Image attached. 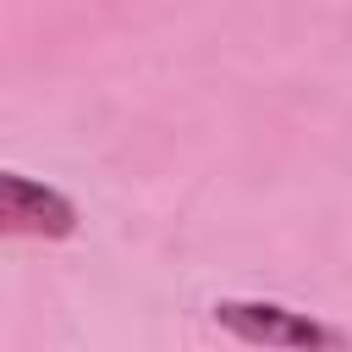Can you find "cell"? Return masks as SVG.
<instances>
[{"label":"cell","instance_id":"obj_1","mask_svg":"<svg viewBox=\"0 0 352 352\" xmlns=\"http://www.w3.org/2000/svg\"><path fill=\"white\" fill-rule=\"evenodd\" d=\"M209 319L248 341V346H302V352H336L346 346V330L341 324H324L302 308H286V302H270V297H220L209 308Z\"/></svg>","mask_w":352,"mask_h":352},{"label":"cell","instance_id":"obj_2","mask_svg":"<svg viewBox=\"0 0 352 352\" xmlns=\"http://www.w3.org/2000/svg\"><path fill=\"white\" fill-rule=\"evenodd\" d=\"M0 226H6V236L60 242L77 231V204L50 182H33L22 170H0Z\"/></svg>","mask_w":352,"mask_h":352}]
</instances>
